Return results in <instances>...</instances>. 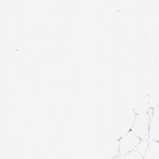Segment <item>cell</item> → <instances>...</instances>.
I'll return each instance as SVG.
<instances>
[{
    "mask_svg": "<svg viewBox=\"0 0 159 159\" xmlns=\"http://www.w3.org/2000/svg\"><path fill=\"white\" fill-rule=\"evenodd\" d=\"M149 142L144 159H159V142L154 141Z\"/></svg>",
    "mask_w": 159,
    "mask_h": 159,
    "instance_id": "4",
    "label": "cell"
},
{
    "mask_svg": "<svg viewBox=\"0 0 159 159\" xmlns=\"http://www.w3.org/2000/svg\"><path fill=\"white\" fill-rule=\"evenodd\" d=\"M124 159H144V157L139 152L133 150L127 153L124 157Z\"/></svg>",
    "mask_w": 159,
    "mask_h": 159,
    "instance_id": "6",
    "label": "cell"
},
{
    "mask_svg": "<svg viewBox=\"0 0 159 159\" xmlns=\"http://www.w3.org/2000/svg\"><path fill=\"white\" fill-rule=\"evenodd\" d=\"M141 140L129 131L127 134L119 139V152L118 155L125 157L129 152L134 150L137 145Z\"/></svg>",
    "mask_w": 159,
    "mask_h": 159,
    "instance_id": "2",
    "label": "cell"
},
{
    "mask_svg": "<svg viewBox=\"0 0 159 159\" xmlns=\"http://www.w3.org/2000/svg\"><path fill=\"white\" fill-rule=\"evenodd\" d=\"M152 141L159 142V107L153 108L150 115L149 141Z\"/></svg>",
    "mask_w": 159,
    "mask_h": 159,
    "instance_id": "3",
    "label": "cell"
},
{
    "mask_svg": "<svg viewBox=\"0 0 159 159\" xmlns=\"http://www.w3.org/2000/svg\"><path fill=\"white\" fill-rule=\"evenodd\" d=\"M111 159H124V158H123V157L122 156L119 155V156H116V157H114Z\"/></svg>",
    "mask_w": 159,
    "mask_h": 159,
    "instance_id": "7",
    "label": "cell"
},
{
    "mask_svg": "<svg viewBox=\"0 0 159 159\" xmlns=\"http://www.w3.org/2000/svg\"><path fill=\"white\" fill-rule=\"evenodd\" d=\"M150 115L149 113L136 114L130 131L141 140H150Z\"/></svg>",
    "mask_w": 159,
    "mask_h": 159,
    "instance_id": "1",
    "label": "cell"
},
{
    "mask_svg": "<svg viewBox=\"0 0 159 159\" xmlns=\"http://www.w3.org/2000/svg\"><path fill=\"white\" fill-rule=\"evenodd\" d=\"M149 141H143L141 140L139 144L137 145V147L134 149L135 151L141 153L143 157H144L146 152L147 151L148 147L149 146Z\"/></svg>",
    "mask_w": 159,
    "mask_h": 159,
    "instance_id": "5",
    "label": "cell"
}]
</instances>
